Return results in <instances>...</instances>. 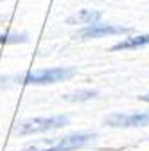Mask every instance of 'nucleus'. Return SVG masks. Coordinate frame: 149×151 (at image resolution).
<instances>
[{
    "label": "nucleus",
    "mask_w": 149,
    "mask_h": 151,
    "mask_svg": "<svg viewBox=\"0 0 149 151\" xmlns=\"http://www.w3.org/2000/svg\"><path fill=\"white\" fill-rule=\"evenodd\" d=\"M97 139L95 133H88V131H81V133H70L65 137H58L52 142H49L43 151H74V149H81L88 144H92Z\"/></svg>",
    "instance_id": "3"
},
{
    "label": "nucleus",
    "mask_w": 149,
    "mask_h": 151,
    "mask_svg": "<svg viewBox=\"0 0 149 151\" xmlns=\"http://www.w3.org/2000/svg\"><path fill=\"white\" fill-rule=\"evenodd\" d=\"M68 124L67 115H52V117H34L20 122L14 128L16 135H34V133H42V131H52V129H59Z\"/></svg>",
    "instance_id": "1"
},
{
    "label": "nucleus",
    "mask_w": 149,
    "mask_h": 151,
    "mask_svg": "<svg viewBox=\"0 0 149 151\" xmlns=\"http://www.w3.org/2000/svg\"><path fill=\"white\" fill-rule=\"evenodd\" d=\"M129 27H122L117 24H104V22H95V24H90L85 25L77 36L81 40H92V38H104V36H120V34H128Z\"/></svg>",
    "instance_id": "4"
},
{
    "label": "nucleus",
    "mask_w": 149,
    "mask_h": 151,
    "mask_svg": "<svg viewBox=\"0 0 149 151\" xmlns=\"http://www.w3.org/2000/svg\"><path fill=\"white\" fill-rule=\"evenodd\" d=\"M149 45V34H137V36H128L119 43L111 47V50H131V49H140Z\"/></svg>",
    "instance_id": "6"
},
{
    "label": "nucleus",
    "mask_w": 149,
    "mask_h": 151,
    "mask_svg": "<svg viewBox=\"0 0 149 151\" xmlns=\"http://www.w3.org/2000/svg\"><path fill=\"white\" fill-rule=\"evenodd\" d=\"M76 74V68L72 67H56V68H42L36 72H29L22 78L24 85H50L67 81Z\"/></svg>",
    "instance_id": "2"
},
{
    "label": "nucleus",
    "mask_w": 149,
    "mask_h": 151,
    "mask_svg": "<svg viewBox=\"0 0 149 151\" xmlns=\"http://www.w3.org/2000/svg\"><path fill=\"white\" fill-rule=\"evenodd\" d=\"M99 96L97 90H77V92H72V93H67V96H63L65 101L68 103H83V101H90Z\"/></svg>",
    "instance_id": "8"
},
{
    "label": "nucleus",
    "mask_w": 149,
    "mask_h": 151,
    "mask_svg": "<svg viewBox=\"0 0 149 151\" xmlns=\"http://www.w3.org/2000/svg\"><path fill=\"white\" fill-rule=\"evenodd\" d=\"M140 99H142V101H145V103H149V93H145V96H142Z\"/></svg>",
    "instance_id": "10"
},
{
    "label": "nucleus",
    "mask_w": 149,
    "mask_h": 151,
    "mask_svg": "<svg viewBox=\"0 0 149 151\" xmlns=\"http://www.w3.org/2000/svg\"><path fill=\"white\" fill-rule=\"evenodd\" d=\"M27 42V34L25 32H7V34H0V45L4 43H25Z\"/></svg>",
    "instance_id": "9"
},
{
    "label": "nucleus",
    "mask_w": 149,
    "mask_h": 151,
    "mask_svg": "<svg viewBox=\"0 0 149 151\" xmlns=\"http://www.w3.org/2000/svg\"><path fill=\"white\" fill-rule=\"evenodd\" d=\"M101 18V13L99 11H92V9H81L79 13H76L74 16L68 18V24H74V25H90V24H95L99 22Z\"/></svg>",
    "instance_id": "7"
},
{
    "label": "nucleus",
    "mask_w": 149,
    "mask_h": 151,
    "mask_svg": "<svg viewBox=\"0 0 149 151\" xmlns=\"http://www.w3.org/2000/svg\"><path fill=\"white\" fill-rule=\"evenodd\" d=\"M104 124L110 128H142L149 126V111L135 113H111L104 119Z\"/></svg>",
    "instance_id": "5"
}]
</instances>
